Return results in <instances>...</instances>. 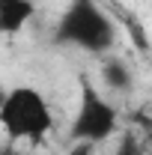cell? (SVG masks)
Here are the masks:
<instances>
[{
	"label": "cell",
	"instance_id": "3",
	"mask_svg": "<svg viewBox=\"0 0 152 155\" xmlns=\"http://www.w3.org/2000/svg\"><path fill=\"white\" fill-rule=\"evenodd\" d=\"M116 104L104 96L98 87H93L87 78L81 81V98L72 119V137L84 143H98L114 134L116 128Z\"/></svg>",
	"mask_w": 152,
	"mask_h": 155
},
{
	"label": "cell",
	"instance_id": "4",
	"mask_svg": "<svg viewBox=\"0 0 152 155\" xmlns=\"http://www.w3.org/2000/svg\"><path fill=\"white\" fill-rule=\"evenodd\" d=\"M36 3L33 0H0V36H18L33 21Z\"/></svg>",
	"mask_w": 152,
	"mask_h": 155
},
{
	"label": "cell",
	"instance_id": "1",
	"mask_svg": "<svg viewBox=\"0 0 152 155\" xmlns=\"http://www.w3.org/2000/svg\"><path fill=\"white\" fill-rule=\"evenodd\" d=\"M54 128V110L36 87H12L0 104V131L9 140L42 143Z\"/></svg>",
	"mask_w": 152,
	"mask_h": 155
},
{
	"label": "cell",
	"instance_id": "2",
	"mask_svg": "<svg viewBox=\"0 0 152 155\" xmlns=\"http://www.w3.org/2000/svg\"><path fill=\"white\" fill-rule=\"evenodd\" d=\"M54 42L90 54H107L116 42V27L95 0H72L54 27Z\"/></svg>",
	"mask_w": 152,
	"mask_h": 155
},
{
	"label": "cell",
	"instance_id": "6",
	"mask_svg": "<svg viewBox=\"0 0 152 155\" xmlns=\"http://www.w3.org/2000/svg\"><path fill=\"white\" fill-rule=\"evenodd\" d=\"M3 98H6V87L0 84V104H3Z\"/></svg>",
	"mask_w": 152,
	"mask_h": 155
},
{
	"label": "cell",
	"instance_id": "5",
	"mask_svg": "<svg viewBox=\"0 0 152 155\" xmlns=\"http://www.w3.org/2000/svg\"><path fill=\"white\" fill-rule=\"evenodd\" d=\"M104 81H107V87H111L114 93H128L131 84H134L128 66H125L119 57H111L107 63H104Z\"/></svg>",
	"mask_w": 152,
	"mask_h": 155
}]
</instances>
